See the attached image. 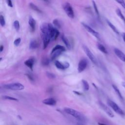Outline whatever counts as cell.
<instances>
[{
	"instance_id": "cell-35",
	"label": "cell",
	"mask_w": 125,
	"mask_h": 125,
	"mask_svg": "<svg viewBox=\"0 0 125 125\" xmlns=\"http://www.w3.org/2000/svg\"><path fill=\"white\" fill-rule=\"evenodd\" d=\"M27 76H28V77L29 78V79L30 80H31V81H32L33 80V77L31 76V75H29L28 74H27Z\"/></svg>"
},
{
	"instance_id": "cell-11",
	"label": "cell",
	"mask_w": 125,
	"mask_h": 125,
	"mask_svg": "<svg viewBox=\"0 0 125 125\" xmlns=\"http://www.w3.org/2000/svg\"><path fill=\"white\" fill-rule=\"evenodd\" d=\"M99 104L100 105V106L101 107V108L104 110V111L110 117L112 118L114 116V114L113 113V112H112V111L110 110V109L107 106H106L105 104H104V103H103L101 102H99Z\"/></svg>"
},
{
	"instance_id": "cell-40",
	"label": "cell",
	"mask_w": 125,
	"mask_h": 125,
	"mask_svg": "<svg viewBox=\"0 0 125 125\" xmlns=\"http://www.w3.org/2000/svg\"><path fill=\"white\" fill-rule=\"evenodd\" d=\"M98 125H105V124H103V123H99Z\"/></svg>"
},
{
	"instance_id": "cell-2",
	"label": "cell",
	"mask_w": 125,
	"mask_h": 125,
	"mask_svg": "<svg viewBox=\"0 0 125 125\" xmlns=\"http://www.w3.org/2000/svg\"><path fill=\"white\" fill-rule=\"evenodd\" d=\"M64 110L66 113L71 115L81 122H85L86 121V118L85 116L82 113L75 109L69 107H65L64 108Z\"/></svg>"
},
{
	"instance_id": "cell-15",
	"label": "cell",
	"mask_w": 125,
	"mask_h": 125,
	"mask_svg": "<svg viewBox=\"0 0 125 125\" xmlns=\"http://www.w3.org/2000/svg\"><path fill=\"white\" fill-rule=\"evenodd\" d=\"M34 62H35L34 58L31 57V58L28 59V60H27L26 61H25L24 62V64L32 70L33 65H34Z\"/></svg>"
},
{
	"instance_id": "cell-29",
	"label": "cell",
	"mask_w": 125,
	"mask_h": 125,
	"mask_svg": "<svg viewBox=\"0 0 125 125\" xmlns=\"http://www.w3.org/2000/svg\"><path fill=\"white\" fill-rule=\"evenodd\" d=\"M0 24L2 27L4 26L5 24V19L2 15H0Z\"/></svg>"
},
{
	"instance_id": "cell-19",
	"label": "cell",
	"mask_w": 125,
	"mask_h": 125,
	"mask_svg": "<svg viewBox=\"0 0 125 125\" xmlns=\"http://www.w3.org/2000/svg\"><path fill=\"white\" fill-rule=\"evenodd\" d=\"M38 43L36 40H32L30 41L29 44V48L31 49H34L38 47Z\"/></svg>"
},
{
	"instance_id": "cell-14",
	"label": "cell",
	"mask_w": 125,
	"mask_h": 125,
	"mask_svg": "<svg viewBox=\"0 0 125 125\" xmlns=\"http://www.w3.org/2000/svg\"><path fill=\"white\" fill-rule=\"evenodd\" d=\"M42 103L46 105H55L56 104V101L52 98H49L43 100Z\"/></svg>"
},
{
	"instance_id": "cell-12",
	"label": "cell",
	"mask_w": 125,
	"mask_h": 125,
	"mask_svg": "<svg viewBox=\"0 0 125 125\" xmlns=\"http://www.w3.org/2000/svg\"><path fill=\"white\" fill-rule=\"evenodd\" d=\"M55 65L57 68L60 69H65L69 67V64L68 62H62L58 61H56L55 62Z\"/></svg>"
},
{
	"instance_id": "cell-10",
	"label": "cell",
	"mask_w": 125,
	"mask_h": 125,
	"mask_svg": "<svg viewBox=\"0 0 125 125\" xmlns=\"http://www.w3.org/2000/svg\"><path fill=\"white\" fill-rule=\"evenodd\" d=\"M87 65V61L84 59H81L78 65V71L79 73H81L86 68Z\"/></svg>"
},
{
	"instance_id": "cell-28",
	"label": "cell",
	"mask_w": 125,
	"mask_h": 125,
	"mask_svg": "<svg viewBox=\"0 0 125 125\" xmlns=\"http://www.w3.org/2000/svg\"><path fill=\"white\" fill-rule=\"evenodd\" d=\"M14 26L16 30H17V31H19L20 29V23L18 21L16 20L14 22Z\"/></svg>"
},
{
	"instance_id": "cell-3",
	"label": "cell",
	"mask_w": 125,
	"mask_h": 125,
	"mask_svg": "<svg viewBox=\"0 0 125 125\" xmlns=\"http://www.w3.org/2000/svg\"><path fill=\"white\" fill-rule=\"evenodd\" d=\"M65 50V48L61 45H56L52 50L51 52V59L53 60L55 59L57 57H58L62 52Z\"/></svg>"
},
{
	"instance_id": "cell-27",
	"label": "cell",
	"mask_w": 125,
	"mask_h": 125,
	"mask_svg": "<svg viewBox=\"0 0 125 125\" xmlns=\"http://www.w3.org/2000/svg\"><path fill=\"white\" fill-rule=\"evenodd\" d=\"M2 97H3V98L4 99L9 100H11V101H18V100L17 98H14V97H13L9 96H6V95H4V96H3Z\"/></svg>"
},
{
	"instance_id": "cell-7",
	"label": "cell",
	"mask_w": 125,
	"mask_h": 125,
	"mask_svg": "<svg viewBox=\"0 0 125 125\" xmlns=\"http://www.w3.org/2000/svg\"><path fill=\"white\" fill-rule=\"evenodd\" d=\"M48 27H49V30L51 40H56V39L59 36L60 34L59 31L57 30V29L55 28L51 23H48Z\"/></svg>"
},
{
	"instance_id": "cell-23",
	"label": "cell",
	"mask_w": 125,
	"mask_h": 125,
	"mask_svg": "<svg viewBox=\"0 0 125 125\" xmlns=\"http://www.w3.org/2000/svg\"><path fill=\"white\" fill-rule=\"evenodd\" d=\"M29 7L32 9H33V10L36 11V12H42V11L39 9V8L36 5H35L32 2H30L29 3Z\"/></svg>"
},
{
	"instance_id": "cell-41",
	"label": "cell",
	"mask_w": 125,
	"mask_h": 125,
	"mask_svg": "<svg viewBox=\"0 0 125 125\" xmlns=\"http://www.w3.org/2000/svg\"><path fill=\"white\" fill-rule=\"evenodd\" d=\"M77 125H83L81 124H77Z\"/></svg>"
},
{
	"instance_id": "cell-17",
	"label": "cell",
	"mask_w": 125,
	"mask_h": 125,
	"mask_svg": "<svg viewBox=\"0 0 125 125\" xmlns=\"http://www.w3.org/2000/svg\"><path fill=\"white\" fill-rule=\"evenodd\" d=\"M61 38H62V42L65 44L67 48L68 49H70V48H71V45H70V42H69L68 40L67 39V38L64 35H62V36Z\"/></svg>"
},
{
	"instance_id": "cell-30",
	"label": "cell",
	"mask_w": 125,
	"mask_h": 125,
	"mask_svg": "<svg viewBox=\"0 0 125 125\" xmlns=\"http://www.w3.org/2000/svg\"><path fill=\"white\" fill-rule=\"evenodd\" d=\"M53 24H54V25H55L56 27H57V28H60L61 25H60V23H59V21H58V20H57V19L54 20L53 21Z\"/></svg>"
},
{
	"instance_id": "cell-34",
	"label": "cell",
	"mask_w": 125,
	"mask_h": 125,
	"mask_svg": "<svg viewBox=\"0 0 125 125\" xmlns=\"http://www.w3.org/2000/svg\"><path fill=\"white\" fill-rule=\"evenodd\" d=\"M6 2L7 3V5L10 7H13V4H12V2L11 0H8L6 1Z\"/></svg>"
},
{
	"instance_id": "cell-4",
	"label": "cell",
	"mask_w": 125,
	"mask_h": 125,
	"mask_svg": "<svg viewBox=\"0 0 125 125\" xmlns=\"http://www.w3.org/2000/svg\"><path fill=\"white\" fill-rule=\"evenodd\" d=\"M4 88L12 90H21L24 88L23 84L19 83H14L5 84L3 85Z\"/></svg>"
},
{
	"instance_id": "cell-8",
	"label": "cell",
	"mask_w": 125,
	"mask_h": 125,
	"mask_svg": "<svg viewBox=\"0 0 125 125\" xmlns=\"http://www.w3.org/2000/svg\"><path fill=\"white\" fill-rule=\"evenodd\" d=\"M83 49L84 52L85 53V54H86V55L88 57V58L90 60V61L95 64H97V62L96 59L95 57V56H94V55L93 54V53L91 52L90 50L85 45L83 46Z\"/></svg>"
},
{
	"instance_id": "cell-9",
	"label": "cell",
	"mask_w": 125,
	"mask_h": 125,
	"mask_svg": "<svg viewBox=\"0 0 125 125\" xmlns=\"http://www.w3.org/2000/svg\"><path fill=\"white\" fill-rule=\"evenodd\" d=\"M82 24L83 25V26L84 27V28L89 33H90L93 36H94L95 38H96L97 39H98V40L100 39V34H99L98 32H97V31H96L95 30H94L93 29H92L91 27H90L88 25H87V24L82 22Z\"/></svg>"
},
{
	"instance_id": "cell-1",
	"label": "cell",
	"mask_w": 125,
	"mask_h": 125,
	"mask_svg": "<svg viewBox=\"0 0 125 125\" xmlns=\"http://www.w3.org/2000/svg\"><path fill=\"white\" fill-rule=\"evenodd\" d=\"M41 30L42 33V38L43 41V48L45 49L48 46L51 40L48 23H42L41 26Z\"/></svg>"
},
{
	"instance_id": "cell-31",
	"label": "cell",
	"mask_w": 125,
	"mask_h": 125,
	"mask_svg": "<svg viewBox=\"0 0 125 125\" xmlns=\"http://www.w3.org/2000/svg\"><path fill=\"white\" fill-rule=\"evenodd\" d=\"M21 39L20 38H18L17 39H16L15 41H14V44L15 46H18L19 45V44H20L21 43Z\"/></svg>"
},
{
	"instance_id": "cell-26",
	"label": "cell",
	"mask_w": 125,
	"mask_h": 125,
	"mask_svg": "<svg viewBox=\"0 0 125 125\" xmlns=\"http://www.w3.org/2000/svg\"><path fill=\"white\" fill-rule=\"evenodd\" d=\"M42 63L43 65H47L49 63V59L46 57L43 58L42 61Z\"/></svg>"
},
{
	"instance_id": "cell-16",
	"label": "cell",
	"mask_w": 125,
	"mask_h": 125,
	"mask_svg": "<svg viewBox=\"0 0 125 125\" xmlns=\"http://www.w3.org/2000/svg\"><path fill=\"white\" fill-rule=\"evenodd\" d=\"M28 23L30 27L31 30L32 32L34 31V30H35V27H36V21L32 16H30L29 18Z\"/></svg>"
},
{
	"instance_id": "cell-36",
	"label": "cell",
	"mask_w": 125,
	"mask_h": 125,
	"mask_svg": "<svg viewBox=\"0 0 125 125\" xmlns=\"http://www.w3.org/2000/svg\"><path fill=\"white\" fill-rule=\"evenodd\" d=\"M3 48H4L3 46L2 45H0V52H1L3 51Z\"/></svg>"
},
{
	"instance_id": "cell-22",
	"label": "cell",
	"mask_w": 125,
	"mask_h": 125,
	"mask_svg": "<svg viewBox=\"0 0 125 125\" xmlns=\"http://www.w3.org/2000/svg\"><path fill=\"white\" fill-rule=\"evenodd\" d=\"M116 13L117 15H118V16L119 17H120V19L125 23V17H124L123 14H122L121 9H119V8H117L116 10Z\"/></svg>"
},
{
	"instance_id": "cell-21",
	"label": "cell",
	"mask_w": 125,
	"mask_h": 125,
	"mask_svg": "<svg viewBox=\"0 0 125 125\" xmlns=\"http://www.w3.org/2000/svg\"><path fill=\"white\" fill-rule=\"evenodd\" d=\"M97 48H98V49L100 50L102 52L104 53V54H107L108 53L107 50L106 49L105 47L103 44H102L100 43H98L97 44Z\"/></svg>"
},
{
	"instance_id": "cell-5",
	"label": "cell",
	"mask_w": 125,
	"mask_h": 125,
	"mask_svg": "<svg viewBox=\"0 0 125 125\" xmlns=\"http://www.w3.org/2000/svg\"><path fill=\"white\" fill-rule=\"evenodd\" d=\"M107 104H108L112 108V109L117 114H120L121 115H125V113L124 111L118 106V105L115 103L113 101L108 99L107 100Z\"/></svg>"
},
{
	"instance_id": "cell-25",
	"label": "cell",
	"mask_w": 125,
	"mask_h": 125,
	"mask_svg": "<svg viewBox=\"0 0 125 125\" xmlns=\"http://www.w3.org/2000/svg\"><path fill=\"white\" fill-rule=\"evenodd\" d=\"M92 3H93V7H94V9L95 10V11L97 15V16L98 17V18H100V14H99V10L98 9V8H97V5L95 3V2L94 1H92Z\"/></svg>"
},
{
	"instance_id": "cell-32",
	"label": "cell",
	"mask_w": 125,
	"mask_h": 125,
	"mask_svg": "<svg viewBox=\"0 0 125 125\" xmlns=\"http://www.w3.org/2000/svg\"><path fill=\"white\" fill-rule=\"evenodd\" d=\"M116 1L118 3H119L124 9H125V2L124 0H116Z\"/></svg>"
},
{
	"instance_id": "cell-18",
	"label": "cell",
	"mask_w": 125,
	"mask_h": 125,
	"mask_svg": "<svg viewBox=\"0 0 125 125\" xmlns=\"http://www.w3.org/2000/svg\"><path fill=\"white\" fill-rule=\"evenodd\" d=\"M112 87L113 88V89L114 90L115 92H116V94L117 95V96H118V97L121 100H123V97L122 96V95L120 92V91L119 90V88L117 87V86L114 84H112Z\"/></svg>"
},
{
	"instance_id": "cell-37",
	"label": "cell",
	"mask_w": 125,
	"mask_h": 125,
	"mask_svg": "<svg viewBox=\"0 0 125 125\" xmlns=\"http://www.w3.org/2000/svg\"><path fill=\"white\" fill-rule=\"evenodd\" d=\"M123 39L124 42H125V33H123Z\"/></svg>"
},
{
	"instance_id": "cell-39",
	"label": "cell",
	"mask_w": 125,
	"mask_h": 125,
	"mask_svg": "<svg viewBox=\"0 0 125 125\" xmlns=\"http://www.w3.org/2000/svg\"><path fill=\"white\" fill-rule=\"evenodd\" d=\"M74 92H75V93H76V94H77V95H81V93H79V92H76V91H74Z\"/></svg>"
},
{
	"instance_id": "cell-13",
	"label": "cell",
	"mask_w": 125,
	"mask_h": 125,
	"mask_svg": "<svg viewBox=\"0 0 125 125\" xmlns=\"http://www.w3.org/2000/svg\"><path fill=\"white\" fill-rule=\"evenodd\" d=\"M114 52L116 55L122 61L125 62V54L121 50L115 48L114 49Z\"/></svg>"
},
{
	"instance_id": "cell-20",
	"label": "cell",
	"mask_w": 125,
	"mask_h": 125,
	"mask_svg": "<svg viewBox=\"0 0 125 125\" xmlns=\"http://www.w3.org/2000/svg\"><path fill=\"white\" fill-rule=\"evenodd\" d=\"M106 22L107 24L108 25V26L110 27V28L117 34H119V32L118 31V30L116 28V27L110 22L108 20H106Z\"/></svg>"
},
{
	"instance_id": "cell-24",
	"label": "cell",
	"mask_w": 125,
	"mask_h": 125,
	"mask_svg": "<svg viewBox=\"0 0 125 125\" xmlns=\"http://www.w3.org/2000/svg\"><path fill=\"white\" fill-rule=\"evenodd\" d=\"M82 83H83V89L85 91L88 90L89 89V84H88V82L84 80H82Z\"/></svg>"
},
{
	"instance_id": "cell-33",
	"label": "cell",
	"mask_w": 125,
	"mask_h": 125,
	"mask_svg": "<svg viewBox=\"0 0 125 125\" xmlns=\"http://www.w3.org/2000/svg\"><path fill=\"white\" fill-rule=\"evenodd\" d=\"M46 75L48 76V78H51V79H54L55 78V75L54 74H52L50 72H47L46 73Z\"/></svg>"
},
{
	"instance_id": "cell-6",
	"label": "cell",
	"mask_w": 125,
	"mask_h": 125,
	"mask_svg": "<svg viewBox=\"0 0 125 125\" xmlns=\"http://www.w3.org/2000/svg\"><path fill=\"white\" fill-rule=\"evenodd\" d=\"M63 8L66 14L67 15V16L73 19L74 17V11L72 8V7L71 6V4L69 2H65L63 4Z\"/></svg>"
},
{
	"instance_id": "cell-38",
	"label": "cell",
	"mask_w": 125,
	"mask_h": 125,
	"mask_svg": "<svg viewBox=\"0 0 125 125\" xmlns=\"http://www.w3.org/2000/svg\"><path fill=\"white\" fill-rule=\"evenodd\" d=\"M121 84H122V85L125 88V82H122Z\"/></svg>"
}]
</instances>
